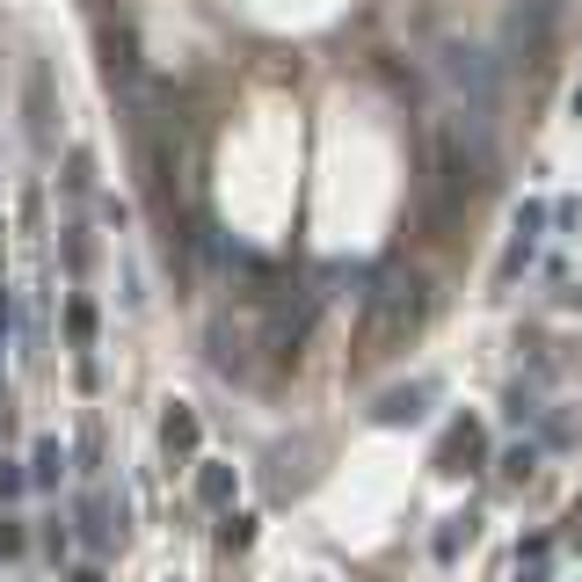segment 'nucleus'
<instances>
[{"label":"nucleus","mask_w":582,"mask_h":582,"mask_svg":"<svg viewBox=\"0 0 582 582\" xmlns=\"http://www.w3.org/2000/svg\"><path fill=\"white\" fill-rule=\"evenodd\" d=\"M444 80L459 88V102H466V117L473 124H488L495 117V66H488V51H473V45H444Z\"/></svg>","instance_id":"1"},{"label":"nucleus","mask_w":582,"mask_h":582,"mask_svg":"<svg viewBox=\"0 0 582 582\" xmlns=\"http://www.w3.org/2000/svg\"><path fill=\"white\" fill-rule=\"evenodd\" d=\"M422 401H430V387H401V393H387V401H379V422H415V415H422Z\"/></svg>","instance_id":"2"},{"label":"nucleus","mask_w":582,"mask_h":582,"mask_svg":"<svg viewBox=\"0 0 582 582\" xmlns=\"http://www.w3.org/2000/svg\"><path fill=\"white\" fill-rule=\"evenodd\" d=\"M59 473H66V452H59V436H45V444H37V459H29V481H37V488H59Z\"/></svg>","instance_id":"3"},{"label":"nucleus","mask_w":582,"mask_h":582,"mask_svg":"<svg viewBox=\"0 0 582 582\" xmlns=\"http://www.w3.org/2000/svg\"><path fill=\"white\" fill-rule=\"evenodd\" d=\"M197 495H204V503H226V495H233V466H204V473H197Z\"/></svg>","instance_id":"4"},{"label":"nucleus","mask_w":582,"mask_h":582,"mask_svg":"<svg viewBox=\"0 0 582 582\" xmlns=\"http://www.w3.org/2000/svg\"><path fill=\"white\" fill-rule=\"evenodd\" d=\"M466 539H473V517H452V524L436 532V560H452V554L466 546Z\"/></svg>","instance_id":"5"},{"label":"nucleus","mask_w":582,"mask_h":582,"mask_svg":"<svg viewBox=\"0 0 582 582\" xmlns=\"http://www.w3.org/2000/svg\"><path fill=\"white\" fill-rule=\"evenodd\" d=\"M197 444V415H168V452H190Z\"/></svg>","instance_id":"6"},{"label":"nucleus","mask_w":582,"mask_h":582,"mask_svg":"<svg viewBox=\"0 0 582 582\" xmlns=\"http://www.w3.org/2000/svg\"><path fill=\"white\" fill-rule=\"evenodd\" d=\"M546 554H554V546H546V539H532V560L517 568V582H546Z\"/></svg>","instance_id":"7"},{"label":"nucleus","mask_w":582,"mask_h":582,"mask_svg":"<svg viewBox=\"0 0 582 582\" xmlns=\"http://www.w3.org/2000/svg\"><path fill=\"white\" fill-rule=\"evenodd\" d=\"M218 546L233 554V546H248V517H226V532H218Z\"/></svg>","instance_id":"8"},{"label":"nucleus","mask_w":582,"mask_h":582,"mask_svg":"<svg viewBox=\"0 0 582 582\" xmlns=\"http://www.w3.org/2000/svg\"><path fill=\"white\" fill-rule=\"evenodd\" d=\"M0 495H23V473H15L8 459H0Z\"/></svg>","instance_id":"9"},{"label":"nucleus","mask_w":582,"mask_h":582,"mask_svg":"<svg viewBox=\"0 0 582 582\" xmlns=\"http://www.w3.org/2000/svg\"><path fill=\"white\" fill-rule=\"evenodd\" d=\"M568 539H575V546H582V503L568 509Z\"/></svg>","instance_id":"10"},{"label":"nucleus","mask_w":582,"mask_h":582,"mask_svg":"<svg viewBox=\"0 0 582 582\" xmlns=\"http://www.w3.org/2000/svg\"><path fill=\"white\" fill-rule=\"evenodd\" d=\"M73 582H102V575H96V568H80V575H73Z\"/></svg>","instance_id":"11"}]
</instances>
